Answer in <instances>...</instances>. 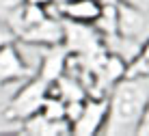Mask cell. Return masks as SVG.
<instances>
[{
    "label": "cell",
    "instance_id": "obj_9",
    "mask_svg": "<svg viewBox=\"0 0 149 136\" xmlns=\"http://www.w3.org/2000/svg\"><path fill=\"white\" fill-rule=\"evenodd\" d=\"M22 134H37V136H63L71 134L69 121H50L41 112L30 114L28 119L22 121Z\"/></svg>",
    "mask_w": 149,
    "mask_h": 136
},
{
    "label": "cell",
    "instance_id": "obj_10",
    "mask_svg": "<svg viewBox=\"0 0 149 136\" xmlns=\"http://www.w3.org/2000/svg\"><path fill=\"white\" fill-rule=\"evenodd\" d=\"M119 2V0H117ZM117 2H106L102 9V15L97 17V22L93 24L97 30L102 33V37H112L119 30V20H117Z\"/></svg>",
    "mask_w": 149,
    "mask_h": 136
},
{
    "label": "cell",
    "instance_id": "obj_13",
    "mask_svg": "<svg viewBox=\"0 0 149 136\" xmlns=\"http://www.w3.org/2000/svg\"><path fill=\"white\" fill-rule=\"evenodd\" d=\"M136 134L138 136H149V104H147V108H145V114H143L141 123H138Z\"/></svg>",
    "mask_w": 149,
    "mask_h": 136
},
{
    "label": "cell",
    "instance_id": "obj_1",
    "mask_svg": "<svg viewBox=\"0 0 149 136\" xmlns=\"http://www.w3.org/2000/svg\"><path fill=\"white\" fill-rule=\"evenodd\" d=\"M149 104V74L123 76L110 86L108 95V117L100 134L125 136L136 134L145 108Z\"/></svg>",
    "mask_w": 149,
    "mask_h": 136
},
{
    "label": "cell",
    "instance_id": "obj_8",
    "mask_svg": "<svg viewBox=\"0 0 149 136\" xmlns=\"http://www.w3.org/2000/svg\"><path fill=\"white\" fill-rule=\"evenodd\" d=\"M35 74H37V69L24 63L15 43L0 48V86L11 84V82H26Z\"/></svg>",
    "mask_w": 149,
    "mask_h": 136
},
{
    "label": "cell",
    "instance_id": "obj_12",
    "mask_svg": "<svg viewBox=\"0 0 149 136\" xmlns=\"http://www.w3.org/2000/svg\"><path fill=\"white\" fill-rule=\"evenodd\" d=\"M15 41H17L15 33L4 22H0V48H4V45H9V43H15Z\"/></svg>",
    "mask_w": 149,
    "mask_h": 136
},
{
    "label": "cell",
    "instance_id": "obj_11",
    "mask_svg": "<svg viewBox=\"0 0 149 136\" xmlns=\"http://www.w3.org/2000/svg\"><path fill=\"white\" fill-rule=\"evenodd\" d=\"M22 7H24V0H0V22L7 24Z\"/></svg>",
    "mask_w": 149,
    "mask_h": 136
},
{
    "label": "cell",
    "instance_id": "obj_14",
    "mask_svg": "<svg viewBox=\"0 0 149 136\" xmlns=\"http://www.w3.org/2000/svg\"><path fill=\"white\" fill-rule=\"evenodd\" d=\"M119 2L132 4V7H136V9H141V11H147L149 13V0H119Z\"/></svg>",
    "mask_w": 149,
    "mask_h": 136
},
{
    "label": "cell",
    "instance_id": "obj_6",
    "mask_svg": "<svg viewBox=\"0 0 149 136\" xmlns=\"http://www.w3.org/2000/svg\"><path fill=\"white\" fill-rule=\"evenodd\" d=\"M117 20H119V30L117 35L138 43H145L149 39V13L132 7L125 2H117Z\"/></svg>",
    "mask_w": 149,
    "mask_h": 136
},
{
    "label": "cell",
    "instance_id": "obj_15",
    "mask_svg": "<svg viewBox=\"0 0 149 136\" xmlns=\"http://www.w3.org/2000/svg\"><path fill=\"white\" fill-rule=\"evenodd\" d=\"M24 2H26V4H37V7H45V9H48V7H52V4H54V0H24Z\"/></svg>",
    "mask_w": 149,
    "mask_h": 136
},
{
    "label": "cell",
    "instance_id": "obj_4",
    "mask_svg": "<svg viewBox=\"0 0 149 136\" xmlns=\"http://www.w3.org/2000/svg\"><path fill=\"white\" fill-rule=\"evenodd\" d=\"M17 41L28 43V45H37V48H56V45H63V41H65V22H63L61 15L48 11V15H45L41 22L28 26L17 37Z\"/></svg>",
    "mask_w": 149,
    "mask_h": 136
},
{
    "label": "cell",
    "instance_id": "obj_17",
    "mask_svg": "<svg viewBox=\"0 0 149 136\" xmlns=\"http://www.w3.org/2000/svg\"><path fill=\"white\" fill-rule=\"evenodd\" d=\"M102 2H104V4H106V2H117V0H102Z\"/></svg>",
    "mask_w": 149,
    "mask_h": 136
},
{
    "label": "cell",
    "instance_id": "obj_2",
    "mask_svg": "<svg viewBox=\"0 0 149 136\" xmlns=\"http://www.w3.org/2000/svg\"><path fill=\"white\" fill-rule=\"evenodd\" d=\"M48 82L43 76L35 74L33 78H28L26 84L19 89L13 95V99L9 102L7 110H4V117L11 119V121H24L30 114L39 112L41 104L45 102V89H48Z\"/></svg>",
    "mask_w": 149,
    "mask_h": 136
},
{
    "label": "cell",
    "instance_id": "obj_3",
    "mask_svg": "<svg viewBox=\"0 0 149 136\" xmlns=\"http://www.w3.org/2000/svg\"><path fill=\"white\" fill-rule=\"evenodd\" d=\"M65 22V50L69 54H78L82 59L86 56H95L100 52L106 50L104 45V37L102 33L91 24H76L69 22V20H63Z\"/></svg>",
    "mask_w": 149,
    "mask_h": 136
},
{
    "label": "cell",
    "instance_id": "obj_5",
    "mask_svg": "<svg viewBox=\"0 0 149 136\" xmlns=\"http://www.w3.org/2000/svg\"><path fill=\"white\" fill-rule=\"evenodd\" d=\"M102 9H104L102 0H54L52 7H48V11L69 22L93 26L102 15Z\"/></svg>",
    "mask_w": 149,
    "mask_h": 136
},
{
    "label": "cell",
    "instance_id": "obj_16",
    "mask_svg": "<svg viewBox=\"0 0 149 136\" xmlns=\"http://www.w3.org/2000/svg\"><path fill=\"white\" fill-rule=\"evenodd\" d=\"M141 56L149 63V39L145 41V43H143V48H141Z\"/></svg>",
    "mask_w": 149,
    "mask_h": 136
},
{
    "label": "cell",
    "instance_id": "obj_7",
    "mask_svg": "<svg viewBox=\"0 0 149 136\" xmlns=\"http://www.w3.org/2000/svg\"><path fill=\"white\" fill-rule=\"evenodd\" d=\"M108 117V97H86L84 110L80 119L71 125V134L76 136H93L100 134L104 128V121Z\"/></svg>",
    "mask_w": 149,
    "mask_h": 136
}]
</instances>
